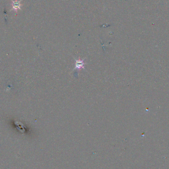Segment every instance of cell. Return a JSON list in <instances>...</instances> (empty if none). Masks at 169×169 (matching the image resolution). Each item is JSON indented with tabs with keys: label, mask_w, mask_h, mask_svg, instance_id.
Wrapping results in <instances>:
<instances>
[{
	"label": "cell",
	"mask_w": 169,
	"mask_h": 169,
	"mask_svg": "<svg viewBox=\"0 0 169 169\" xmlns=\"http://www.w3.org/2000/svg\"><path fill=\"white\" fill-rule=\"evenodd\" d=\"M22 0H11L12 1V8L10 9V10H14L15 12H17L18 9H21V7L22 5V4L20 3Z\"/></svg>",
	"instance_id": "1"
},
{
	"label": "cell",
	"mask_w": 169,
	"mask_h": 169,
	"mask_svg": "<svg viewBox=\"0 0 169 169\" xmlns=\"http://www.w3.org/2000/svg\"><path fill=\"white\" fill-rule=\"evenodd\" d=\"M75 69H80L81 68H84V63L83 60H81V59L77 60L76 61V64H75Z\"/></svg>",
	"instance_id": "2"
}]
</instances>
